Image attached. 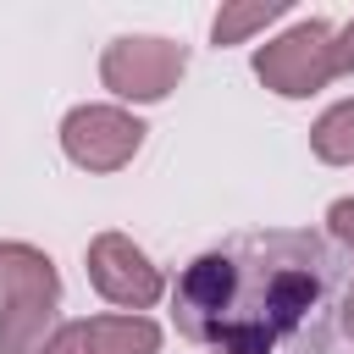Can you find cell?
<instances>
[{
    "mask_svg": "<svg viewBox=\"0 0 354 354\" xmlns=\"http://www.w3.org/2000/svg\"><path fill=\"white\" fill-rule=\"evenodd\" d=\"M61 271L33 243H0V354H44L55 337Z\"/></svg>",
    "mask_w": 354,
    "mask_h": 354,
    "instance_id": "obj_1",
    "label": "cell"
},
{
    "mask_svg": "<svg viewBox=\"0 0 354 354\" xmlns=\"http://www.w3.org/2000/svg\"><path fill=\"white\" fill-rule=\"evenodd\" d=\"M254 77L282 100H310L337 77V28L321 17L293 22L288 33L266 39L254 50Z\"/></svg>",
    "mask_w": 354,
    "mask_h": 354,
    "instance_id": "obj_2",
    "label": "cell"
},
{
    "mask_svg": "<svg viewBox=\"0 0 354 354\" xmlns=\"http://www.w3.org/2000/svg\"><path fill=\"white\" fill-rule=\"evenodd\" d=\"M188 72V50L160 33H122L100 55V83L116 94V105H155L166 100Z\"/></svg>",
    "mask_w": 354,
    "mask_h": 354,
    "instance_id": "obj_3",
    "label": "cell"
},
{
    "mask_svg": "<svg viewBox=\"0 0 354 354\" xmlns=\"http://www.w3.org/2000/svg\"><path fill=\"white\" fill-rule=\"evenodd\" d=\"M144 122L127 111V105H72L61 116V155L77 166V171H122L138 149H144Z\"/></svg>",
    "mask_w": 354,
    "mask_h": 354,
    "instance_id": "obj_4",
    "label": "cell"
},
{
    "mask_svg": "<svg viewBox=\"0 0 354 354\" xmlns=\"http://www.w3.org/2000/svg\"><path fill=\"white\" fill-rule=\"evenodd\" d=\"M83 260H88V282H94V293H100L105 304L127 310V315H144V310L160 304V293H166L160 266H155L127 232H94Z\"/></svg>",
    "mask_w": 354,
    "mask_h": 354,
    "instance_id": "obj_5",
    "label": "cell"
},
{
    "mask_svg": "<svg viewBox=\"0 0 354 354\" xmlns=\"http://www.w3.org/2000/svg\"><path fill=\"white\" fill-rule=\"evenodd\" d=\"M232 315H238V260L199 254L177 277V332L194 343H216Z\"/></svg>",
    "mask_w": 354,
    "mask_h": 354,
    "instance_id": "obj_6",
    "label": "cell"
},
{
    "mask_svg": "<svg viewBox=\"0 0 354 354\" xmlns=\"http://www.w3.org/2000/svg\"><path fill=\"white\" fill-rule=\"evenodd\" d=\"M88 354H160V326L149 315H127V310H105L83 321Z\"/></svg>",
    "mask_w": 354,
    "mask_h": 354,
    "instance_id": "obj_7",
    "label": "cell"
},
{
    "mask_svg": "<svg viewBox=\"0 0 354 354\" xmlns=\"http://www.w3.org/2000/svg\"><path fill=\"white\" fill-rule=\"evenodd\" d=\"M282 17H288V0H227L210 22V39L216 44H249L254 33H266Z\"/></svg>",
    "mask_w": 354,
    "mask_h": 354,
    "instance_id": "obj_8",
    "label": "cell"
},
{
    "mask_svg": "<svg viewBox=\"0 0 354 354\" xmlns=\"http://www.w3.org/2000/svg\"><path fill=\"white\" fill-rule=\"evenodd\" d=\"M310 149H315V160H326V166H354V100H337V105H326V111L315 116Z\"/></svg>",
    "mask_w": 354,
    "mask_h": 354,
    "instance_id": "obj_9",
    "label": "cell"
},
{
    "mask_svg": "<svg viewBox=\"0 0 354 354\" xmlns=\"http://www.w3.org/2000/svg\"><path fill=\"white\" fill-rule=\"evenodd\" d=\"M326 227H332V238L354 254V199H332V205H326Z\"/></svg>",
    "mask_w": 354,
    "mask_h": 354,
    "instance_id": "obj_10",
    "label": "cell"
},
{
    "mask_svg": "<svg viewBox=\"0 0 354 354\" xmlns=\"http://www.w3.org/2000/svg\"><path fill=\"white\" fill-rule=\"evenodd\" d=\"M44 354H88V337H83V321H61L55 337L44 343Z\"/></svg>",
    "mask_w": 354,
    "mask_h": 354,
    "instance_id": "obj_11",
    "label": "cell"
},
{
    "mask_svg": "<svg viewBox=\"0 0 354 354\" xmlns=\"http://www.w3.org/2000/svg\"><path fill=\"white\" fill-rule=\"evenodd\" d=\"M348 72H354V22L337 28V77H348Z\"/></svg>",
    "mask_w": 354,
    "mask_h": 354,
    "instance_id": "obj_12",
    "label": "cell"
},
{
    "mask_svg": "<svg viewBox=\"0 0 354 354\" xmlns=\"http://www.w3.org/2000/svg\"><path fill=\"white\" fill-rule=\"evenodd\" d=\"M343 326L354 332V282H348V293H343Z\"/></svg>",
    "mask_w": 354,
    "mask_h": 354,
    "instance_id": "obj_13",
    "label": "cell"
},
{
    "mask_svg": "<svg viewBox=\"0 0 354 354\" xmlns=\"http://www.w3.org/2000/svg\"><path fill=\"white\" fill-rule=\"evenodd\" d=\"M210 354H227V348H210Z\"/></svg>",
    "mask_w": 354,
    "mask_h": 354,
    "instance_id": "obj_14",
    "label": "cell"
}]
</instances>
